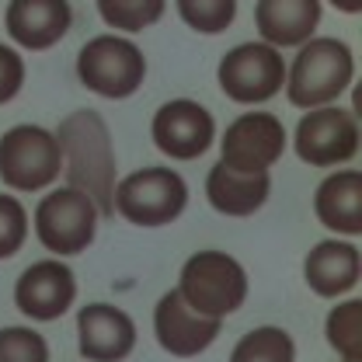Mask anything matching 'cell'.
<instances>
[{
    "instance_id": "6da1fadb",
    "label": "cell",
    "mask_w": 362,
    "mask_h": 362,
    "mask_svg": "<svg viewBox=\"0 0 362 362\" xmlns=\"http://www.w3.org/2000/svg\"><path fill=\"white\" fill-rule=\"evenodd\" d=\"M59 150H63V171L66 185L88 192L101 216H112V199H115V181H119V164H115V146L112 133L101 112L94 108H77L70 112L59 129Z\"/></svg>"
},
{
    "instance_id": "7a4b0ae2",
    "label": "cell",
    "mask_w": 362,
    "mask_h": 362,
    "mask_svg": "<svg viewBox=\"0 0 362 362\" xmlns=\"http://www.w3.org/2000/svg\"><path fill=\"white\" fill-rule=\"evenodd\" d=\"M356 81V56L341 39H310L300 45L296 59L286 66V98L289 105L310 112L334 105Z\"/></svg>"
},
{
    "instance_id": "3957f363",
    "label": "cell",
    "mask_w": 362,
    "mask_h": 362,
    "mask_svg": "<svg viewBox=\"0 0 362 362\" xmlns=\"http://www.w3.org/2000/svg\"><path fill=\"white\" fill-rule=\"evenodd\" d=\"M175 289L192 310L223 320L247 300V272L226 251H195L181 265Z\"/></svg>"
},
{
    "instance_id": "277c9868",
    "label": "cell",
    "mask_w": 362,
    "mask_h": 362,
    "mask_svg": "<svg viewBox=\"0 0 362 362\" xmlns=\"http://www.w3.org/2000/svg\"><path fill=\"white\" fill-rule=\"evenodd\" d=\"M188 206V185L175 168H139L115 181L112 209L133 226L157 230L175 223Z\"/></svg>"
},
{
    "instance_id": "5b68a950",
    "label": "cell",
    "mask_w": 362,
    "mask_h": 362,
    "mask_svg": "<svg viewBox=\"0 0 362 362\" xmlns=\"http://www.w3.org/2000/svg\"><path fill=\"white\" fill-rule=\"evenodd\" d=\"M77 77L98 98L126 101L146 81V56L126 35H94L77 52Z\"/></svg>"
},
{
    "instance_id": "8992f818",
    "label": "cell",
    "mask_w": 362,
    "mask_h": 362,
    "mask_svg": "<svg viewBox=\"0 0 362 362\" xmlns=\"http://www.w3.org/2000/svg\"><path fill=\"white\" fill-rule=\"evenodd\" d=\"M98 220H101V213L88 192L63 185V188H52L35 206L32 223H35V237L45 251H52L56 258H74L94 244Z\"/></svg>"
},
{
    "instance_id": "52a82bcc",
    "label": "cell",
    "mask_w": 362,
    "mask_h": 362,
    "mask_svg": "<svg viewBox=\"0 0 362 362\" xmlns=\"http://www.w3.org/2000/svg\"><path fill=\"white\" fill-rule=\"evenodd\" d=\"M63 171V150L45 126H11L0 136V181L14 192H42Z\"/></svg>"
},
{
    "instance_id": "ba28073f",
    "label": "cell",
    "mask_w": 362,
    "mask_h": 362,
    "mask_svg": "<svg viewBox=\"0 0 362 362\" xmlns=\"http://www.w3.org/2000/svg\"><path fill=\"white\" fill-rule=\"evenodd\" d=\"M216 81L230 101L240 105H262L275 98L286 84V59L269 42H240L226 49L220 59Z\"/></svg>"
},
{
    "instance_id": "9c48e42d",
    "label": "cell",
    "mask_w": 362,
    "mask_h": 362,
    "mask_svg": "<svg viewBox=\"0 0 362 362\" xmlns=\"http://www.w3.org/2000/svg\"><path fill=\"white\" fill-rule=\"evenodd\" d=\"M293 146H296V157L310 168L349 164L359 153V119L352 108H341V105L310 108L296 122Z\"/></svg>"
},
{
    "instance_id": "30bf717a",
    "label": "cell",
    "mask_w": 362,
    "mask_h": 362,
    "mask_svg": "<svg viewBox=\"0 0 362 362\" xmlns=\"http://www.w3.org/2000/svg\"><path fill=\"white\" fill-rule=\"evenodd\" d=\"M286 153V126L272 112H244L226 126L220 139V160L233 171H272Z\"/></svg>"
},
{
    "instance_id": "8fae6325",
    "label": "cell",
    "mask_w": 362,
    "mask_h": 362,
    "mask_svg": "<svg viewBox=\"0 0 362 362\" xmlns=\"http://www.w3.org/2000/svg\"><path fill=\"white\" fill-rule=\"evenodd\" d=\"M150 136H153V146L168 153L171 160H195L213 146L216 119L206 105L192 98H171L153 112Z\"/></svg>"
},
{
    "instance_id": "7c38bea8",
    "label": "cell",
    "mask_w": 362,
    "mask_h": 362,
    "mask_svg": "<svg viewBox=\"0 0 362 362\" xmlns=\"http://www.w3.org/2000/svg\"><path fill=\"white\" fill-rule=\"evenodd\" d=\"M77 300V275L59 258L35 262L14 282V307L28 320H59Z\"/></svg>"
},
{
    "instance_id": "4fadbf2b",
    "label": "cell",
    "mask_w": 362,
    "mask_h": 362,
    "mask_svg": "<svg viewBox=\"0 0 362 362\" xmlns=\"http://www.w3.org/2000/svg\"><path fill=\"white\" fill-rule=\"evenodd\" d=\"M220 327H223V320L192 310V307L181 300L178 289H168V293L157 300V307H153V334H157V345H160L168 356H175V359H195V356H202V352L220 338Z\"/></svg>"
},
{
    "instance_id": "5bb4252c",
    "label": "cell",
    "mask_w": 362,
    "mask_h": 362,
    "mask_svg": "<svg viewBox=\"0 0 362 362\" xmlns=\"http://www.w3.org/2000/svg\"><path fill=\"white\" fill-rule=\"evenodd\" d=\"M77 345L88 362H122L136 349V324L115 303H88L77 314Z\"/></svg>"
},
{
    "instance_id": "9a60e30c",
    "label": "cell",
    "mask_w": 362,
    "mask_h": 362,
    "mask_svg": "<svg viewBox=\"0 0 362 362\" xmlns=\"http://www.w3.org/2000/svg\"><path fill=\"white\" fill-rule=\"evenodd\" d=\"M4 28L7 39L21 49L45 52L74 28V7L70 0H11L4 11Z\"/></svg>"
},
{
    "instance_id": "2e32d148",
    "label": "cell",
    "mask_w": 362,
    "mask_h": 362,
    "mask_svg": "<svg viewBox=\"0 0 362 362\" xmlns=\"http://www.w3.org/2000/svg\"><path fill=\"white\" fill-rule=\"evenodd\" d=\"M359 247L352 240H341V237L317 240L303 258V282L310 286V293L324 296V300H341L345 293H352L359 286Z\"/></svg>"
},
{
    "instance_id": "e0dca14e",
    "label": "cell",
    "mask_w": 362,
    "mask_h": 362,
    "mask_svg": "<svg viewBox=\"0 0 362 362\" xmlns=\"http://www.w3.org/2000/svg\"><path fill=\"white\" fill-rule=\"evenodd\" d=\"M255 28L272 49H300L320 28V0H258Z\"/></svg>"
},
{
    "instance_id": "ac0fdd59",
    "label": "cell",
    "mask_w": 362,
    "mask_h": 362,
    "mask_svg": "<svg viewBox=\"0 0 362 362\" xmlns=\"http://www.w3.org/2000/svg\"><path fill=\"white\" fill-rule=\"evenodd\" d=\"M272 195L269 171L247 175V171H233L223 160H216L206 175V199L220 216H255Z\"/></svg>"
},
{
    "instance_id": "d6986e66",
    "label": "cell",
    "mask_w": 362,
    "mask_h": 362,
    "mask_svg": "<svg viewBox=\"0 0 362 362\" xmlns=\"http://www.w3.org/2000/svg\"><path fill=\"white\" fill-rule=\"evenodd\" d=\"M314 213L320 226H327L338 237H359L362 233V175L356 168L334 171L317 185Z\"/></svg>"
},
{
    "instance_id": "ffe728a7",
    "label": "cell",
    "mask_w": 362,
    "mask_h": 362,
    "mask_svg": "<svg viewBox=\"0 0 362 362\" xmlns=\"http://www.w3.org/2000/svg\"><path fill=\"white\" fill-rule=\"evenodd\" d=\"M230 362H296V341L286 327L262 324L233 345Z\"/></svg>"
},
{
    "instance_id": "44dd1931",
    "label": "cell",
    "mask_w": 362,
    "mask_h": 362,
    "mask_svg": "<svg viewBox=\"0 0 362 362\" xmlns=\"http://www.w3.org/2000/svg\"><path fill=\"white\" fill-rule=\"evenodd\" d=\"M164 11L168 0H98V14L115 35H133L157 25Z\"/></svg>"
},
{
    "instance_id": "7402d4cb",
    "label": "cell",
    "mask_w": 362,
    "mask_h": 362,
    "mask_svg": "<svg viewBox=\"0 0 362 362\" xmlns=\"http://www.w3.org/2000/svg\"><path fill=\"white\" fill-rule=\"evenodd\" d=\"M324 334H327V345L349 362L362 359V303L352 300H341L338 307H331V314L324 320Z\"/></svg>"
},
{
    "instance_id": "603a6c76",
    "label": "cell",
    "mask_w": 362,
    "mask_h": 362,
    "mask_svg": "<svg viewBox=\"0 0 362 362\" xmlns=\"http://www.w3.org/2000/svg\"><path fill=\"white\" fill-rule=\"evenodd\" d=\"M178 18L199 35H220L237 18V0H175Z\"/></svg>"
},
{
    "instance_id": "cb8c5ba5",
    "label": "cell",
    "mask_w": 362,
    "mask_h": 362,
    "mask_svg": "<svg viewBox=\"0 0 362 362\" xmlns=\"http://www.w3.org/2000/svg\"><path fill=\"white\" fill-rule=\"evenodd\" d=\"M0 362H49V341L28 324L0 327Z\"/></svg>"
},
{
    "instance_id": "d4e9b609",
    "label": "cell",
    "mask_w": 362,
    "mask_h": 362,
    "mask_svg": "<svg viewBox=\"0 0 362 362\" xmlns=\"http://www.w3.org/2000/svg\"><path fill=\"white\" fill-rule=\"evenodd\" d=\"M28 240V209L21 199L0 192V262L14 258Z\"/></svg>"
},
{
    "instance_id": "484cf974",
    "label": "cell",
    "mask_w": 362,
    "mask_h": 362,
    "mask_svg": "<svg viewBox=\"0 0 362 362\" xmlns=\"http://www.w3.org/2000/svg\"><path fill=\"white\" fill-rule=\"evenodd\" d=\"M25 88V56L14 45L0 42V105L14 101Z\"/></svg>"
},
{
    "instance_id": "4316f807",
    "label": "cell",
    "mask_w": 362,
    "mask_h": 362,
    "mask_svg": "<svg viewBox=\"0 0 362 362\" xmlns=\"http://www.w3.org/2000/svg\"><path fill=\"white\" fill-rule=\"evenodd\" d=\"M331 7H338L341 14H359L362 11V0H327Z\"/></svg>"
},
{
    "instance_id": "83f0119b",
    "label": "cell",
    "mask_w": 362,
    "mask_h": 362,
    "mask_svg": "<svg viewBox=\"0 0 362 362\" xmlns=\"http://www.w3.org/2000/svg\"><path fill=\"white\" fill-rule=\"evenodd\" d=\"M345 362H349V359H345Z\"/></svg>"
}]
</instances>
